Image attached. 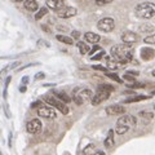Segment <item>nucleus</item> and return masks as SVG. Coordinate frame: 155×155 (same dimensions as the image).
<instances>
[{"mask_svg": "<svg viewBox=\"0 0 155 155\" xmlns=\"http://www.w3.org/2000/svg\"><path fill=\"white\" fill-rule=\"evenodd\" d=\"M111 56L115 58L118 62H120L122 65H127L130 62V60H133V49L129 44H116L111 48Z\"/></svg>", "mask_w": 155, "mask_h": 155, "instance_id": "f257e3e1", "label": "nucleus"}, {"mask_svg": "<svg viewBox=\"0 0 155 155\" xmlns=\"http://www.w3.org/2000/svg\"><path fill=\"white\" fill-rule=\"evenodd\" d=\"M136 124H137V119H136L133 115L124 114L120 116L118 119V122H116L115 132L118 134H124V133H127L130 128L136 127Z\"/></svg>", "mask_w": 155, "mask_h": 155, "instance_id": "f03ea898", "label": "nucleus"}, {"mask_svg": "<svg viewBox=\"0 0 155 155\" xmlns=\"http://www.w3.org/2000/svg\"><path fill=\"white\" fill-rule=\"evenodd\" d=\"M134 14L138 18L142 19H149L155 16V4L150 2L140 3L137 7L134 8Z\"/></svg>", "mask_w": 155, "mask_h": 155, "instance_id": "7ed1b4c3", "label": "nucleus"}, {"mask_svg": "<svg viewBox=\"0 0 155 155\" xmlns=\"http://www.w3.org/2000/svg\"><path fill=\"white\" fill-rule=\"evenodd\" d=\"M43 100L45 101V102L48 104V105H51V106H53V107H56L58 111H61L62 114H69V107H67V105L65 104V102H62L61 100H58L56 96H53V93L52 94H45L44 97H43Z\"/></svg>", "mask_w": 155, "mask_h": 155, "instance_id": "20e7f679", "label": "nucleus"}, {"mask_svg": "<svg viewBox=\"0 0 155 155\" xmlns=\"http://www.w3.org/2000/svg\"><path fill=\"white\" fill-rule=\"evenodd\" d=\"M93 92H92L89 88H81L79 91H75L72 92V100L75 101V102L78 105H81L83 102H85V101H92V98H93Z\"/></svg>", "mask_w": 155, "mask_h": 155, "instance_id": "39448f33", "label": "nucleus"}, {"mask_svg": "<svg viewBox=\"0 0 155 155\" xmlns=\"http://www.w3.org/2000/svg\"><path fill=\"white\" fill-rule=\"evenodd\" d=\"M115 27V21L114 18L111 17H105L101 18L98 22H97V28L102 32H111Z\"/></svg>", "mask_w": 155, "mask_h": 155, "instance_id": "423d86ee", "label": "nucleus"}, {"mask_svg": "<svg viewBox=\"0 0 155 155\" xmlns=\"http://www.w3.org/2000/svg\"><path fill=\"white\" fill-rule=\"evenodd\" d=\"M41 128H43V124L39 119H31L30 122H27V124H26V130L30 134L39 133L41 130Z\"/></svg>", "mask_w": 155, "mask_h": 155, "instance_id": "0eeeda50", "label": "nucleus"}, {"mask_svg": "<svg viewBox=\"0 0 155 155\" xmlns=\"http://www.w3.org/2000/svg\"><path fill=\"white\" fill-rule=\"evenodd\" d=\"M110 93H111V92H107V91H101V89H98V91H97L96 93H94L93 98H92V101H91V104L93 105V106L100 105L101 102H104V101H106V100L109 98Z\"/></svg>", "mask_w": 155, "mask_h": 155, "instance_id": "6e6552de", "label": "nucleus"}, {"mask_svg": "<svg viewBox=\"0 0 155 155\" xmlns=\"http://www.w3.org/2000/svg\"><path fill=\"white\" fill-rule=\"evenodd\" d=\"M36 113L40 118H45V119H56V116H57L56 111L52 107H48V106H43V107L38 109Z\"/></svg>", "mask_w": 155, "mask_h": 155, "instance_id": "1a4fd4ad", "label": "nucleus"}, {"mask_svg": "<svg viewBox=\"0 0 155 155\" xmlns=\"http://www.w3.org/2000/svg\"><path fill=\"white\" fill-rule=\"evenodd\" d=\"M122 40H123V43H125V44H133V43H137V40H138V35L136 32H133V31H129V30H127V31H123L122 32Z\"/></svg>", "mask_w": 155, "mask_h": 155, "instance_id": "9d476101", "label": "nucleus"}, {"mask_svg": "<svg viewBox=\"0 0 155 155\" xmlns=\"http://www.w3.org/2000/svg\"><path fill=\"white\" fill-rule=\"evenodd\" d=\"M125 107L123 105H110L106 107V114L107 115H124Z\"/></svg>", "mask_w": 155, "mask_h": 155, "instance_id": "9b49d317", "label": "nucleus"}, {"mask_svg": "<svg viewBox=\"0 0 155 155\" xmlns=\"http://www.w3.org/2000/svg\"><path fill=\"white\" fill-rule=\"evenodd\" d=\"M76 13H78V11L72 7H64L62 9H60V11L57 12L60 18H71V17H74Z\"/></svg>", "mask_w": 155, "mask_h": 155, "instance_id": "f8f14e48", "label": "nucleus"}, {"mask_svg": "<svg viewBox=\"0 0 155 155\" xmlns=\"http://www.w3.org/2000/svg\"><path fill=\"white\" fill-rule=\"evenodd\" d=\"M140 56H141V58L143 61H151L155 57V51L150 47H143V48H141Z\"/></svg>", "mask_w": 155, "mask_h": 155, "instance_id": "ddd939ff", "label": "nucleus"}, {"mask_svg": "<svg viewBox=\"0 0 155 155\" xmlns=\"http://www.w3.org/2000/svg\"><path fill=\"white\" fill-rule=\"evenodd\" d=\"M64 4H65V0H47V7L56 12L64 8Z\"/></svg>", "mask_w": 155, "mask_h": 155, "instance_id": "4468645a", "label": "nucleus"}, {"mask_svg": "<svg viewBox=\"0 0 155 155\" xmlns=\"http://www.w3.org/2000/svg\"><path fill=\"white\" fill-rule=\"evenodd\" d=\"M106 60V67H107L109 70H118L119 67H122L124 65H122L120 62H118L115 60V58H111V57H105Z\"/></svg>", "mask_w": 155, "mask_h": 155, "instance_id": "2eb2a0df", "label": "nucleus"}, {"mask_svg": "<svg viewBox=\"0 0 155 155\" xmlns=\"http://www.w3.org/2000/svg\"><path fill=\"white\" fill-rule=\"evenodd\" d=\"M84 39L88 43H92V44H98L100 40H101V36L98 34H94V32H85Z\"/></svg>", "mask_w": 155, "mask_h": 155, "instance_id": "dca6fc26", "label": "nucleus"}, {"mask_svg": "<svg viewBox=\"0 0 155 155\" xmlns=\"http://www.w3.org/2000/svg\"><path fill=\"white\" fill-rule=\"evenodd\" d=\"M23 7H25L28 12H36L40 9L36 0H25V2H23Z\"/></svg>", "mask_w": 155, "mask_h": 155, "instance_id": "f3484780", "label": "nucleus"}, {"mask_svg": "<svg viewBox=\"0 0 155 155\" xmlns=\"http://www.w3.org/2000/svg\"><path fill=\"white\" fill-rule=\"evenodd\" d=\"M114 143H115V140H114V129H110L109 130V133H107V137L105 138V147L106 149H111L114 146Z\"/></svg>", "mask_w": 155, "mask_h": 155, "instance_id": "a211bd4d", "label": "nucleus"}, {"mask_svg": "<svg viewBox=\"0 0 155 155\" xmlns=\"http://www.w3.org/2000/svg\"><path fill=\"white\" fill-rule=\"evenodd\" d=\"M53 94H54L58 100H61L62 102H65V104L71 102V98L65 93V92H61V91H53Z\"/></svg>", "mask_w": 155, "mask_h": 155, "instance_id": "6ab92c4d", "label": "nucleus"}, {"mask_svg": "<svg viewBox=\"0 0 155 155\" xmlns=\"http://www.w3.org/2000/svg\"><path fill=\"white\" fill-rule=\"evenodd\" d=\"M145 100H150V96H146V94H136L132 98H128L127 101L124 102L127 104H130V102H140V101H145Z\"/></svg>", "mask_w": 155, "mask_h": 155, "instance_id": "aec40b11", "label": "nucleus"}, {"mask_svg": "<svg viewBox=\"0 0 155 155\" xmlns=\"http://www.w3.org/2000/svg\"><path fill=\"white\" fill-rule=\"evenodd\" d=\"M78 48H79V52H80V54H88L89 53V47H88V44L87 43H84V41H79L78 43Z\"/></svg>", "mask_w": 155, "mask_h": 155, "instance_id": "412c9836", "label": "nucleus"}, {"mask_svg": "<svg viewBox=\"0 0 155 155\" xmlns=\"http://www.w3.org/2000/svg\"><path fill=\"white\" fill-rule=\"evenodd\" d=\"M48 11H49V8H48V7H43V8H40V9H39V11L36 12V14H35V19H36V21H40L43 17L47 16Z\"/></svg>", "mask_w": 155, "mask_h": 155, "instance_id": "4be33fe9", "label": "nucleus"}, {"mask_svg": "<svg viewBox=\"0 0 155 155\" xmlns=\"http://www.w3.org/2000/svg\"><path fill=\"white\" fill-rule=\"evenodd\" d=\"M57 40L61 41V43H65L67 45H71L72 43H74V39L72 38H69V36H65V35H57Z\"/></svg>", "mask_w": 155, "mask_h": 155, "instance_id": "5701e85b", "label": "nucleus"}, {"mask_svg": "<svg viewBox=\"0 0 155 155\" xmlns=\"http://www.w3.org/2000/svg\"><path fill=\"white\" fill-rule=\"evenodd\" d=\"M94 150H96V145L94 143H89L88 146L83 150V154L84 155H94L97 153V151H94Z\"/></svg>", "mask_w": 155, "mask_h": 155, "instance_id": "b1692460", "label": "nucleus"}, {"mask_svg": "<svg viewBox=\"0 0 155 155\" xmlns=\"http://www.w3.org/2000/svg\"><path fill=\"white\" fill-rule=\"evenodd\" d=\"M140 116H141L142 119L146 120V122H150V120L154 118V114L153 113H147V111H141V113H140Z\"/></svg>", "mask_w": 155, "mask_h": 155, "instance_id": "393cba45", "label": "nucleus"}, {"mask_svg": "<svg viewBox=\"0 0 155 155\" xmlns=\"http://www.w3.org/2000/svg\"><path fill=\"white\" fill-rule=\"evenodd\" d=\"M106 76L110 78V79H113V80H115L116 83H119V84H122V83H123V80L120 79V78L116 75V74H114V72H106Z\"/></svg>", "mask_w": 155, "mask_h": 155, "instance_id": "a878e982", "label": "nucleus"}, {"mask_svg": "<svg viewBox=\"0 0 155 155\" xmlns=\"http://www.w3.org/2000/svg\"><path fill=\"white\" fill-rule=\"evenodd\" d=\"M153 30H154V27L151 25H141V26H140V32L149 34V32H151Z\"/></svg>", "mask_w": 155, "mask_h": 155, "instance_id": "bb28decb", "label": "nucleus"}, {"mask_svg": "<svg viewBox=\"0 0 155 155\" xmlns=\"http://www.w3.org/2000/svg\"><path fill=\"white\" fill-rule=\"evenodd\" d=\"M143 43L145 44H155V34H153V35H147L143 39Z\"/></svg>", "mask_w": 155, "mask_h": 155, "instance_id": "cd10ccee", "label": "nucleus"}, {"mask_svg": "<svg viewBox=\"0 0 155 155\" xmlns=\"http://www.w3.org/2000/svg\"><path fill=\"white\" fill-rule=\"evenodd\" d=\"M124 80L128 81V84H134L136 83V78L133 75H130V74H125L124 75Z\"/></svg>", "mask_w": 155, "mask_h": 155, "instance_id": "c85d7f7f", "label": "nucleus"}, {"mask_svg": "<svg viewBox=\"0 0 155 155\" xmlns=\"http://www.w3.org/2000/svg\"><path fill=\"white\" fill-rule=\"evenodd\" d=\"M98 89H101V91H107V92H113V91H114V87L110 85V84H101V85H98Z\"/></svg>", "mask_w": 155, "mask_h": 155, "instance_id": "c756f323", "label": "nucleus"}, {"mask_svg": "<svg viewBox=\"0 0 155 155\" xmlns=\"http://www.w3.org/2000/svg\"><path fill=\"white\" fill-rule=\"evenodd\" d=\"M98 52H101V47H100V45H97V44H94V47H93V48H92V49L89 51L88 54L93 57V54H96V53H98Z\"/></svg>", "mask_w": 155, "mask_h": 155, "instance_id": "7c9ffc66", "label": "nucleus"}, {"mask_svg": "<svg viewBox=\"0 0 155 155\" xmlns=\"http://www.w3.org/2000/svg\"><path fill=\"white\" fill-rule=\"evenodd\" d=\"M43 101H35L34 104H31V109H40V107H43Z\"/></svg>", "mask_w": 155, "mask_h": 155, "instance_id": "2f4dec72", "label": "nucleus"}, {"mask_svg": "<svg viewBox=\"0 0 155 155\" xmlns=\"http://www.w3.org/2000/svg\"><path fill=\"white\" fill-rule=\"evenodd\" d=\"M104 56H105V52H104V51H101V52H98V53H97V54H94L93 57H92V60L100 61V60H101V58H102Z\"/></svg>", "mask_w": 155, "mask_h": 155, "instance_id": "473e14b6", "label": "nucleus"}, {"mask_svg": "<svg viewBox=\"0 0 155 155\" xmlns=\"http://www.w3.org/2000/svg\"><path fill=\"white\" fill-rule=\"evenodd\" d=\"M97 5H105V4H110V3H113L114 0H94Z\"/></svg>", "mask_w": 155, "mask_h": 155, "instance_id": "72a5a7b5", "label": "nucleus"}, {"mask_svg": "<svg viewBox=\"0 0 155 155\" xmlns=\"http://www.w3.org/2000/svg\"><path fill=\"white\" fill-rule=\"evenodd\" d=\"M9 81H11V76H8L7 80H5V87H4V100L7 98V88H8V85H9Z\"/></svg>", "mask_w": 155, "mask_h": 155, "instance_id": "f704fd0d", "label": "nucleus"}, {"mask_svg": "<svg viewBox=\"0 0 155 155\" xmlns=\"http://www.w3.org/2000/svg\"><path fill=\"white\" fill-rule=\"evenodd\" d=\"M71 38L74 39V40L79 39V38H80V32H79V31H72V32H71Z\"/></svg>", "mask_w": 155, "mask_h": 155, "instance_id": "c9c22d12", "label": "nucleus"}, {"mask_svg": "<svg viewBox=\"0 0 155 155\" xmlns=\"http://www.w3.org/2000/svg\"><path fill=\"white\" fill-rule=\"evenodd\" d=\"M44 78H45V74H44V72H38L34 79H35V80H39V79H44Z\"/></svg>", "mask_w": 155, "mask_h": 155, "instance_id": "e433bc0d", "label": "nucleus"}, {"mask_svg": "<svg viewBox=\"0 0 155 155\" xmlns=\"http://www.w3.org/2000/svg\"><path fill=\"white\" fill-rule=\"evenodd\" d=\"M92 69H93V70H100V71H105L106 69H105V67H102V66H92Z\"/></svg>", "mask_w": 155, "mask_h": 155, "instance_id": "4c0bfd02", "label": "nucleus"}, {"mask_svg": "<svg viewBox=\"0 0 155 155\" xmlns=\"http://www.w3.org/2000/svg\"><path fill=\"white\" fill-rule=\"evenodd\" d=\"M27 81H28V76H23V78H22V83H23V85H26V84H27Z\"/></svg>", "mask_w": 155, "mask_h": 155, "instance_id": "58836bf2", "label": "nucleus"}, {"mask_svg": "<svg viewBox=\"0 0 155 155\" xmlns=\"http://www.w3.org/2000/svg\"><path fill=\"white\" fill-rule=\"evenodd\" d=\"M19 92H21V93H25V92H26V85H21V87H19Z\"/></svg>", "mask_w": 155, "mask_h": 155, "instance_id": "ea45409f", "label": "nucleus"}, {"mask_svg": "<svg viewBox=\"0 0 155 155\" xmlns=\"http://www.w3.org/2000/svg\"><path fill=\"white\" fill-rule=\"evenodd\" d=\"M127 74H130V75H133V76H137L140 72L138 71H129V72H127Z\"/></svg>", "mask_w": 155, "mask_h": 155, "instance_id": "a19ab883", "label": "nucleus"}, {"mask_svg": "<svg viewBox=\"0 0 155 155\" xmlns=\"http://www.w3.org/2000/svg\"><path fill=\"white\" fill-rule=\"evenodd\" d=\"M9 147H12V132L11 133H9Z\"/></svg>", "mask_w": 155, "mask_h": 155, "instance_id": "79ce46f5", "label": "nucleus"}, {"mask_svg": "<svg viewBox=\"0 0 155 155\" xmlns=\"http://www.w3.org/2000/svg\"><path fill=\"white\" fill-rule=\"evenodd\" d=\"M94 155H105V153H104V151H97Z\"/></svg>", "mask_w": 155, "mask_h": 155, "instance_id": "37998d69", "label": "nucleus"}, {"mask_svg": "<svg viewBox=\"0 0 155 155\" xmlns=\"http://www.w3.org/2000/svg\"><path fill=\"white\" fill-rule=\"evenodd\" d=\"M12 2H14V3H21V2H25V0H12Z\"/></svg>", "mask_w": 155, "mask_h": 155, "instance_id": "c03bdc74", "label": "nucleus"}, {"mask_svg": "<svg viewBox=\"0 0 155 155\" xmlns=\"http://www.w3.org/2000/svg\"><path fill=\"white\" fill-rule=\"evenodd\" d=\"M151 75H153V76L155 78V70H153V72H151Z\"/></svg>", "mask_w": 155, "mask_h": 155, "instance_id": "a18cd8bd", "label": "nucleus"}, {"mask_svg": "<svg viewBox=\"0 0 155 155\" xmlns=\"http://www.w3.org/2000/svg\"><path fill=\"white\" fill-rule=\"evenodd\" d=\"M153 94H154V96H155V91H153Z\"/></svg>", "mask_w": 155, "mask_h": 155, "instance_id": "49530a36", "label": "nucleus"}, {"mask_svg": "<svg viewBox=\"0 0 155 155\" xmlns=\"http://www.w3.org/2000/svg\"><path fill=\"white\" fill-rule=\"evenodd\" d=\"M154 109H155V106H154Z\"/></svg>", "mask_w": 155, "mask_h": 155, "instance_id": "de8ad7c7", "label": "nucleus"}]
</instances>
